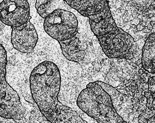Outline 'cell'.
I'll return each instance as SVG.
<instances>
[{
    "label": "cell",
    "mask_w": 155,
    "mask_h": 123,
    "mask_svg": "<svg viewBox=\"0 0 155 123\" xmlns=\"http://www.w3.org/2000/svg\"><path fill=\"white\" fill-rule=\"evenodd\" d=\"M61 81L58 66L51 61H43L32 70L30 89L41 114L51 123H87L75 111L59 101Z\"/></svg>",
    "instance_id": "6da1fadb"
},
{
    "label": "cell",
    "mask_w": 155,
    "mask_h": 123,
    "mask_svg": "<svg viewBox=\"0 0 155 123\" xmlns=\"http://www.w3.org/2000/svg\"><path fill=\"white\" fill-rule=\"evenodd\" d=\"M77 104L97 123H126L117 112L110 95L96 82L90 83L81 91Z\"/></svg>",
    "instance_id": "7a4b0ae2"
},
{
    "label": "cell",
    "mask_w": 155,
    "mask_h": 123,
    "mask_svg": "<svg viewBox=\"0 0 155 123\" xmlns=\"http://www.w3.org/2000/svg\"><path fill=\"white\" fill-rule=\"evenodd\" d=\"M45 19V31L58 42L71 39L78 33L77 18L69 10L57 9Z\"/></svg>",
    "instance_id": "3957f363"
},
{
    "label": "cell",
    "mask_w": 155,
    "mask_h": 123,
    "mask_svg": "<svg viewBox=\"0 0 155 123\" xmlns=\"http://www.w3.org/2000/svg\"><path fill=\"white\" fill-rule=\"evenodd\" d=\"M30 6L27 0H3L0 3V21L11 27L28 23Z\"/></svg>",
    "instance_id": "277c9868"
},
{
    "label": "cell",
    "mask_w": 155,
    "mask_h": 123,
    "mask_svg": "<svg viewBox=\"0 0 155 123\" xmlns=\"http://www.w3.org/2000/svg\"><path fill=\"white\" fill-rule=\"evenodd\" d=\"M25 115V108L19 95L6 80H4L0 84V117L20 120Z\"/></svg>",
    "instance_id": "5b68a950"
},
{
    "label": "cell",
    "mask_w": 155,
    "mask_h": 123,
    "mask_svg": "<svg viewBox=\"0 0 155 123\" xmlns=\"http://www.w3.org/2000/svg\"><path fill=\"white\" fill-rule=\"evenodd\" d=\"M11 42L13 48L22 53L33 52L38 42L36 30L30 22L18 27H12Z\"/></svg>",
    "instance_id": "8992f818"
},
{
    "label": "cell",
    "mask_w": 155,
    "mask_h": 123,
    "mask_svg": "<svg viewBox=\"0 0 155 123\" xmlns=\"http://www.w3.org/2000/svg\"><path fill=\"white\" fill-rule=\"evenodd\" d=\"M88 18L91 30L97 38L115 32L119 29L112 17L109 3L103 11Z\"/></svg>",
    "instance_id": "52a82bcc"
},
{
    "label": "cell",
    "mask_w": 155,
    "mask_h": 123,
    "mask_svg": "<svg viewBox=\"0 0 155 123\" xmlns=\"http://www.w3.org/2000/svg\"><path fill=\"white\" fill-rule=\"evenodd\" d=\"M59 43L62 54L67 60L80 63L85 59L86 47L80 40L78 33L71 39Z\"/></svg>",
    "instance_id": "ba28073f"
},
{
    "label": "cell",
    "mask_w": 155,
    "mask_h": 123,
    "mask_svg": "<svg viewBox=\"0 0 155 123\" xmlns=\"http://www.w3.org/2000/svg\"><path fill=\"white\" fill-rule=\"evenodd\" d=\"M81 15L88 17L100 13L105 9L107 0H64Z\"/></svg>",
    "instance_id": "9c48e42d"
},
{
    "label": "cell",
    "mask_w": 155,
    "mask_h": 123,
    "mask_svg": "<svg viewBox=\"0 0 155 123\" xmlns=\"http://www.w3.org/2000/svg\"><path fill=\"white\" fill-rule=\"evenodd\" d=\"M141 66L147 72L155 73V32L151 33L142 49Z\"/></svg>",
    "instance_id": "30bf717a"
},
{
    "label": "cell",
    "mask_w": 155,
    "mask_h": 123,
    "mask_svg": "<svg viewBox=\"0 0 155 123\" xmlns=\"http://www.w3.org/2000/svg\"><path fill=\"white\" fill-rule=\"evenodd\" d=\"M35 8L38 14L45 18L57 9L71 10V8L64 0H36Z\"/></svg>",
    "instance_id": "8fae6325"
},
{
    "label": "cell",
    "mask_w": 155,
    "mask_h": 123,
    "mask_svg": "<svg viewBox=\"0 0 155 123\" xmlns=\"http://www.w3.org/2000/svg\"><path fill=\"white\" fill-rule=\"evenodd\" d=\"M96 82L101 86L104 90L106 91L110 94V97L112 98L113 104L114 103H115L116 104H120L121 103V102L122 100V97H121L120 93L116 89L111 87V85L105 83L104 82H101V81H96Z\"/></svg>",
    "instance_id": "7c38bea8"
},
{
    "label": "cell",
    "mask_w": 155,
    "mask_h": 123,
    "mask_svg": "<svg viewBox=\"0 0 155 123\" xmlns=\"http://www.w3.org/2000/svg\"><path fill=\"white\" fill-rule=\"evenodd\" d=\"M7 63L6 51L0 43V84L6 80Z\"/></svg>",
    "instance_id": "4fadbf2b"
},
{
    "label": "cell",
    "mask_w": 155,
    "mask_h": 123,
    "mask_svg": "<svg viewBox=\"0 0 155 123\" xmlns=\"http://www.w3.org/2000/svg\"><path fill=\"white\" fill-rule=\"evenodd\" d=\"M147 123H155V114L153 117L147 120Z\"/></svg>",
    "instance_id": "5bb4252c"
}]
</instances>
